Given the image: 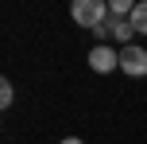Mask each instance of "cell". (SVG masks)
I'll return each mask as SVG.
<instances>
[{"instance_id": "1", "label": "cell", "mask_w": 147, "mask_h": 144, "mask_svg": "<svg viewBox=\"0 0 147 144\" xmlns=\"http://www.w3.org/2000/svg\"><path fill=\"white\" fill-rule=\"evenodd\" d=\"M70 16H74L78 27L97 31L105 20H109V4H105V0H74V4H70Z\"/></svg>"}, {"instance_id": "2", "label": "cell", "mask_w": 147, "mask_h": 144, "mask_svg": "<svg viewBox=\"0 0 147 144\" xmlns=\"http://www.w3.org/2000/svg\"><path fill=\"white\" fill-rule=\"evenodd\" d=\"M120 70L132 78H143L147 74V47H136V43L120 47Z\"/></svg>"}, {"instance_id": "3", "label": "cell", "mask_w": 147, "mask_h": 144, "mask_svg": "<svg viewBox=\"0 0 147 144\" xmlns=\"http://www.w3.org/2000/svg\"><path fill=\"white\" fill-rule=\"evenodd\" d=\"M89 66H93L97 74H109V70L120 66V51H112L109 43H97L93 51H89Z\"/></svg>"}, {"instance_id": "4", "label": "cell", "mask_w": 147, "mask_h": 144, "mask_svg": "<svg viewBox=\"0 0 147 144\" xmlns=\"http://www.w3.org/2000/svg\"><path fill=\"white\" fill-rule=\"evenodd\" d=\"M97 35H101V39H116V43H124V47H128V39H132L136 31H132V23H128V20H116V16H109V20L97 27Z\"/></svg>"}, {"instance_id": "5", "label": "cell", "mask_w": 147, "mask_h": 144, "mask_svg": "<svg viewBox=\"0 0 147 144\" xmlns=\"http://www.w3.org/2000/svg\"><path fill=\"white\" fill-rule=\"evenodd\" d=\"M128 23H132V31H136V35H147V0H140V4L132 8Z\"/></svg>"}, {"instance_id": "6", "label": "cell", "mask_w": 147, "mask_h": 144, "mask_svg": "<svg viewBox=\"0 0 147 144\" xmlns=\"http://www.w3.org/2000/svg\"><path fill=\"white\" fill-rule=\"evenodd\" d=\"M136 4H128V0H109V16H116V20H124V16H132Z\"/></svg>"}, {"instance_id": "7", "label": "cell", "mask_w": 147, "mask_h": 144, "mask_svg": "<svg viewBox=\"0 0 147 144\" xmlns=\"http://www.w3.org/2000/svg\"><path fill=\"white\" fill-rule=\"evenodd\" d=\"M12 98H16V90H12V82H8V78H4V82H0V105H12Z\"/></svg>"}, {"instance_id": "8", "label": "cell", "mask_w": 147, "mask_h": 144, "mask_svg": "<svg viewBox=\"0 0 147 144\" xmlns=\"http://www.w3.org/2000/svg\"><path fill=\"white\" fill-rule=\"evenodd\" d=\"M62 144H85V140H78V136H66V140H62Z\"/></svg>"}]
</instances>
